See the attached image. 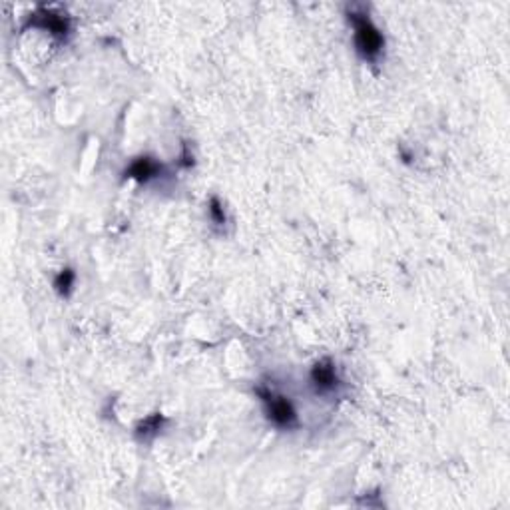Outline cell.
Masks as SVG:
<instances>
[{
	"mask_svg": "<svg viewBox=\"0 0 510 510\" xmlns=\"http://www.w3.org/2000/svg\"><path fill=\"white\" fill-rule=\"evenodd\" d=\"M349 20L353 22L355 26V44L359 54L365 58V60H375L381 50H383V34L379 32V28L373 24L371 20L365 15H357V12H351L349 15Z\"/></svg>",
	"mask_w": 510,
	"mask_h": 510,
	"instance_id": "1",
	"label": "cell"
},
{
	"mask_svg": "<svg viewBox=\"0 0 510 510\" xmlns=\"http://www.w3.org/2000/svg\"><path fill=\"white\" fill-rule=\"evenodd\" d=\"M260 395L263 397V402L267 407V415H269V418L278 427H291L294 425L295 411L294 407H291V402L287 401L285 397L273 395L269 391H260Z\"/></svg>",
	"mask_w": 510,
	"mask_h": 510,
	"instance_id": "2",
	"label": "cell"
},
{
	"mask_svg": "<svg viewBox=\"0 0 510 510\" xmlns=\"http://www.w3.org/2000/svg\"><path fill=\"white\" fill-rule=\"evenodd\" d=\"M32 24H34V26H40V28H44V31L48 32H52L54 36H66V34H68V28H70L68 18L62 15H58V12H54V10H40L38 15H34Z\"/></svg>",
	"mask_w": 510,
	"mask_h": 510,
	"instance_id": "3",
	"label": "cell"
},
{
	"mask_svg": "<svg viewBox=\"0 0 510 510\" xmlns=\"http://www.w3.org/2000/svg\"><path fill=\"white\" fill-rule=\"evenodd\" d=\"M311 379L315 386L319 391H331L337 385V375H335V367L329 359H323L319 361L315 367H313V373H311Z\"/></svg>",
	"mask_w": 510,
	"mask_h": 510,
	"instance_id": "4",
	"label": "cell"
},
{
	"mask_svg": "<svg viewBox=\"0 0 510 510\" xmlns=\"http://www.w3.org/2000/svg\"><path fill=\"white\" fill-rule=\"evenodd\" d=\"M158 171H160V166L155 164L154 160H150V158H138L126 170V176L132 178V180H138V182H148V180H152V178L158 176Z\"/></svg>",
	"mask_w": 510,
	"mask_h": 510,
	"instance_id": "5",
	"label": "cell"
},
{
	"mask_svg": "<svg viewBox=\"0 0 510 510\" xmlns=\"http://www.w3.org/2000/svg\"><path fill=\"white\" fill-rule=\"evenodd\" d=\"M162 423H164V417H162V415H152V417L146 418L144 423H139L138 434L139 436H150V434L158 433L160 427H162Z\"/></svg>",
	"mask_w": 510,
	"mask_h": 510,
	"instance_id": "6",
	"label": "cell"
},
{
	"mask_svg": "<svg viewBox=\"0 0 510 510\" xmlns=\"http://www.w3.org/2000/svg\"><path fill=\"white\" fill-rule=\"evenodd\" d=\"M72 283H74V271H72V269H64L62 273L56 278V289H58L60 294L68 295L70 294V289H72Z\"/></svg>",
	"mask_w": 510,
	"mask_h": 510,
	"instance_id": "7",
	"label": "cell"
},
{
	"mask_svg": "<svg viewBox=\"0 0 510 510\" xmlns=\"http://www.w3.org/2000/svg\"><path fill=\"white\" fill-rule=\"evenodd\" d=\"M210 212H212V217L216 219V223H223L226 221V214H223V207H221V203L214 198L212 200V207H210Z\"/></svg>",
	"mask_w": 510,
	"mask_h": 510,
	"instance_id": "8",
	"label": "cell"
}]
</instances>
